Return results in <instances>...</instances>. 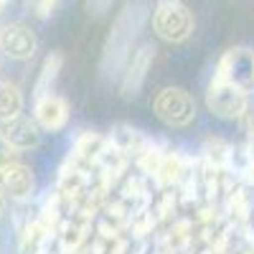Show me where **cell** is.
<instances>
[{
    "mask_svg": "<svg viewBox=\"0 0 254 254\" xmlns=\"http://www.w3.org/2000/svg\"><path fill=\"white\" fill-rule=\"evenodd\" d=\"M36 176L31 171V165H26L23 160H15L5 168H0V193L8 201H13L15 206H28L36 201Z\"/></svg>",
    "mask_w": 254,
    "mask_h": 254,
    "instance_id": "obj_6",
    "label": "cell"
},
{
    "mask_svg": "<svg viewBox=\"0 0 254 254\" xmlns=\"http://www.w3.org/2000/svg\"><path fill=\"white\" fill-rule=\"evenodd\" d=\"M10 3H13V0H0V15H3V10H5Z\"/></svg>",
    "mask_w": 254,
    "mask_h": 254,
    "instance_id": "obj_21",
    "label": "cell"
},
{
    "mask_svg": "<svg viewBox=\"0 0 254 254\" xmlns=\"http://www.w3.org/2000/svg\"><path fill=\"white\" fill-rule=\"evenodd\" d=\"M0 137L8 145H13L18 153H28V150H36L41 145L44 132H41V127L33 122V117L18 115L8 122H0Z\"/></svg>",
    "mask_w": 254,
    "mask_h": 254,
    "instance_id": "obj_11",
    "label": "cell"
},
{
    "mask_svg": "<svg viewBox=\"0 0 254 254\" xmlns=\"http://www.w3.org/2000/svg\"><path fill=\"white\" fill-rule=\"evenodd\" d=\"M145 18H147V10L142 3H132V5H125L115 23H112V31L104 41V49H102V59H99V76L102 81H117L125 64L130 61L132 51L137 49V36L145 26Z\"/></svg>",
    "mask_w": 254,
    "mask_h": 254,
    "instance_id": "obj_1",
    "label": "cell"
},
{
    "mask_svg": "<svg viewBox=\"0 0 254 254\" xmlns=\"http://www.w3.org/2000/svg\"><path fill=\"white\" fill-rule=\"evenodd\" d=\"M110 142L115 145V147H120V150L130 158L132 163H135V158L145 150L147 145H150V135H145L142 130H137V127H132L130 122H117V125H112V130H110Z\"/></svg>",
    "mask_w": 254,
    "mask_h": 254,
    "instance_id": "obj_12",
    "label": "cell"
},
{
    "mask_svg": "<svg viewBox=\"0 0 254 254\" xmlns=\"http://www.w3.org/2000/svg\"><path fill=\"white\" fill-rule=\"evenodd\" d=\"M153 112L165 127L183 130L196 120V99L183 87H165L153 99Z\"/></svg>",
    "mask_w": 254,
    "mask_h": 254,
    "instance_id": "obj_2",
    "label": "cell"
},
{
    "mask_svg": "<svg viewBox=\"0 0 254 254\" xmlns=\"http://www.w3.org/2000/svg\"><path fill=\"white\" fill-rule=\"evenodd\" d=\"M23 107H26L23 92L13 81L0 79V122H8L18 115H23Z\"/></svg>",
    "mask_w": 254,
    "mask_h": 254,
    "instance_id": "obj_15",
    "label": "cell"
},
{
    "mask_svg": "<svg viewBox=\"0 0 254 254\" xmlns=\"http://www.w3.org/2000/svg\"><path fill=\"white\" fill-rule=\"evenodd\" d=\"M15 160H20V153L15 150L13 145H8L3 137H0V168H5V165H10Z\"/></svg>",
    "mask_w": 254,
    "mask_h": 254,
    "instance_id": "obj_18",
    "label": "cell"
},
{
    "mask_svg": "<svg viewBox=\"0 0 254 254\" xmlns=\"http://www.w3.org/2000/svg\"><path fill=\"white\" fill-rule=\"evenodd\" d=\"M71 107L66 97H61L56 92L33 97V122L41 127V132H61L69 125Z\"/></svg>",
    "mask_w": 254,
    "mask_h": 254,
    "instance_id": "obj_9",
    "label": "cell"
},
{
    "mask_svg": "<svg viewBox=\"0 0 254 254\" xmlns=\"http://www.w3.org/2000/svg\"><path fill=\"white\" fill-rule=\"evenodd\" d=\"M54 242V231L38 216V211L18 219V254H44Z\"/></svg>",
    "mask_w": 254,
    "mask_h": 254,
    "instance_id": "obj_10",
    "label": "cell"
},
{
    "mask_svg": "<svg viewBox=\"0 0 254 254\" xmlns=\"http://www.w3.org/2000/svg\"><path fill=\"white\" fill-rule=\"evenodd\" d=\"M112 3H115V0H87V10L92 15H104L112 8Z\"/></svg>",
    "mask_w": 254,
    "mask_h": 254,
    "instance_id": "obj_19",
    "label": "cell"
},
{
    "mask_svg": "<svg viewBox=\"0 0 254 254\" xmlns=\"http://www.w3.org/2000/svg\"><path fill=\"white\" fill-rule=\"evenodd\" d=\"M168 3H181V0H168Z\"/></svg>",
    "mask_w": 254,
    "mask_h": 254,
    "instance_id": "obj_22",
    "label": "cell"
},
{
    "mask_svg": "<svg viewBox=\"0 0 254 254\" xmlns=\"http://www.w3.org/2000/svg\"><path fill=\"white\" fill-rule=\"evenodd\" d=\"M56 5H59V0H26L28 13H33V15H36V18H41V20L51 18V15H54V10H56Z\"/></svg>",
    "mask_w": 254,
    "mask_h": 254,
    "instance_id": "obj_16",
    "label": "cell"
},
{
    "mask_svg": "<svg viewBox=\"0 0 254 254\" xmlns=\"http://www.w3.org/2000/svg\"><path fill=\"white\" fill-rule=\"evenodd\" d=\"M8 214V198L3 196V193H0V219H3Z\"/></svg>",
    "mask_w": 254,
    "mask_h": 254,
    "instance_id": "obj_20",
    "label": "cell"
},
{
    "mask_svg": "<svg viewBox=\"0 0 254 254\" xmlns=\"http://www.w3.org/2000/svg\"><path fill=\"white\" fill-rule=\"evenodd\" d=\"M153 31L158 38L168 41V44H183V41L190 38L196 28L193 13H190L183 3H168V0H160L153 10Z\"/></svg>",
    "mask_w": 254,
    "mask_h": 254,
    "instance_id": "obj_3",
    "label": "cell"
},
{
    "mask_svg": "<svg viewBox=\"0 0 254 254\" xmlns=\"http://www.w3.org/2000/svg\"><path fill=\"white\" fill-rule=\"evenodd\" d=\"M153 61H155V46L153 44H140L130 61L125 64V69L117 79V89L125 99H132L140 94V89L145 87V79H147V71H150L153 66Z\"/></svg>",
    "mask_w": 254,
    "mask_h": 254,
    "instance_id": "obj_7",
    "label": "cell"
},
{
    "mask_svg": "<svg viewBox=\"0 0 254 254\" xmlns=\"http://www.w3.org/2000/svg\"><path fill=\"white\" fill-rule=\"evenodd\" d=\"M214 76L234 84L244 92H254V51L247 46H234L221 54Z\"/></svg>",
    "mask_w": 254,
    "mask_h": 254,
    "instance_id": "obj_5",
    "label": "cell"
},
{
    "mask_svg": "<svg viewBox=\"0 0 254 254\" xmlns=\"http://www.w3.org/2000/svg\"><path fill=\"white\" fill-rule=\"evenodd\" d=\"M38 51V38L26 23H3L0 26V56L10 61H28Z\"/></svg>",
    "mask_w": 254,
    "mask_h": 254,
    "instance_id": "obj_8",
    "label": "cell"
},
{
    "mask_svg": "<svg viewBox=\"0 0 254 254\" xmlns=\"http://www.w3.org/2000/svg\"><path fill=\"white\" fill-rule=\"evenodd\" d=\"M104 145H107V135H102L97 130H79L71 140V147H69V158H74L76 163L92 168L94 160L99 158V153L104 150Z\"/></svg>",
    "mask_w": 254,
    "mask_h": 254,
    "instance_id": "obj_13",
    "label": "cell"
},
{
    "mask_svg": "<svg viewBox=\"0 0 254 254\" xmlns=\"http://www.w3.org/2000/svg\"><path fill=\"white\" fill-rule=\"evenodd\" d=\"M249 104V92L219 76H211L206 87V110L219 120H239Z\"/></svg>",
    "mask_w": 254,
    "mask_h": 254,
    "instance_id": "obj_4",
    "label": "cell"
},
{
    "mask_svg": "<svg viewBox=\"0 0 254 254\" xmlns=\"http://www.w3.org/2000/svg\"><path fill=\"white\" fill-rule=\"evenodd\" d=\"M61 69H64V54L61 51H51L44 59V64H41V69H38V76H36V84H33V97L54 92V84H56Z\"/></svg>",
    "mask_w": 254,
    "mask_h": 254,
    "instance_id": "obj_14",
    "label": "cell"
},
{
    "mask_svg": "<svg viewBox=\"0 0 254 254\" xmlns=\"http://www.w3.org/2000/svg\"><path fill=\"white\" fill-rule=\"evenodd\" d=\"M239 125H242V132L247 135V145L254 150V102H252V99H249V104H247L244 115L239 117Z\"/></svg>",
    "mask_w": 254,
    "mask_h": 254,
    "instance_id": "obj_17",
    "label": "cell"
}]
</instances>
